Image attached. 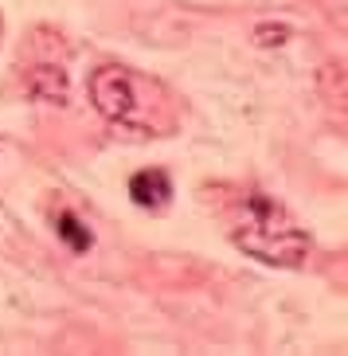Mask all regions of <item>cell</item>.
<instances>
[{
    "mask_svg": "<svg viewBox=\"0 0 348 356\" xmlns=\"http://www.w3.org/2000/svg\"><path fill=\"white\" fill-rule=\"evenodd\" d=\"M235 247L251 259H263L270 266H301L309 254V235L297 227L290 211H282L270 196L254 192L247 200L243 216L231 231Z\"/></svg>",
    "mask_w": 348,
    "mask_h": 356,
    "instance_id": "6da1fadb",
    "label": "cell"
},
{
    "mask_svg": "<svg viewBox=\"0 0 348 356\" xmlns=\"http://www.w3.org/2000/svg\"><path fill=\"white\" fill-rule=\"evenodd\" d=\"M59 235L71 243L74 251H86V247H90V235L83 231V223L74 220V216H59Z\"/></svg>",
    "mask_w": 348,
    "mask_h": 356,
    "instance_id": "5b68a950",
    "label": "cell"
},
{
    "mask_svg": "<svg viewBox=\"0 0 348 356\" xmlns=\"http://www.w3.org/2000/svg\"><path fill=\"white\" fill-rule=\"evenodd\" d=\"M129 196H133V204H141V208L160 211V208H169L172 180L165 177L160 168H145V172H138V177L129 180Z\"/></svg>",
    "mask_w": 348,
    "mask_h": 356,
    "instance_id": "3957f363",
    "label": "cell"
},
{
    "mask_svg": "<svg viewBox=\"0 0 348 356\" xmlns=\"http://www.w3.org/2000/svg\"><path fill=\"white\" fill-rule=\"evenodd\" d=\"M28 83H32V90L40 98H47V102H63L67 98V74L59 71V67H35Z\"/></svg>",
    "mask_w": 348,
    "mask_h": 356,
    "instance_id": "277c9868",
    "label": "cell"
},
{
    "mask_svg": "<svg viewBox=\"0 0 348 356\" xmlns=\"http://www.w3.org/2000/svg\"><path fill=\"white\" fill-rule=\"evenodd\" d=\"M86 90H90V102L98 106V114H106L114 126L138 129V134H157L160 129L157 106L145 98L153 86L141 74H133L129 67H117V63L94 67Z\"/></svg>",
    "mask_w": 348,
    "mask_h": 356,
    "instance_id": "7a4b0ae2",
    "label": "cell"
}]
</instances>
